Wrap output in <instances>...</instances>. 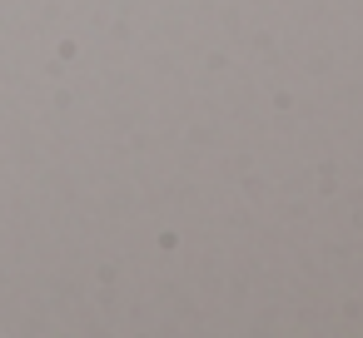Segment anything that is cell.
Masks as SVG:
<instances>
[]
</instances>
